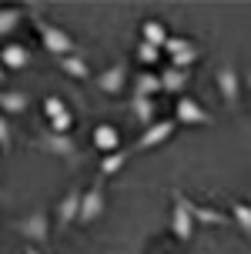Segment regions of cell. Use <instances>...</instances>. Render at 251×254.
<instances>
[{"mask_svg":"<svg viewBox=\"0 0 251 254\" xmlns=\"http://www.w3.org/2000/svg\"><path fill=\"white\" fill-rule=\"evenodd\" d=\"M20 20H24V10L20 7H0V37L13 34L20 27Z\"/></svg>","mask_w":251,"mask_h":254,"instance_id":"7402d4cb","label":"cell"},{"mask_svg":"<svg viewBox=\"0 0 251 254\" xmlns=\"http://www.w3.org/2000/svg\"><path fill=\"white\" fill-rule=\"evenodd\" d=\"M241 87H251V67L245 70V77H241Z\"/></svg>","mask_w":251,"mask_h":254,"instance_id":"4316f807","label":"cell"},{"mask_svg":"<svg viewBox=\"0 0 251 254\" xmlns=\"http://www.w3.org/2000/svg\"><path fill=\"white\" fill-rule=\"evenodd\" d=\"M174 117H164V121H154L151 127H144L141 130V137L134 140V151H148V147H161L164 140L174 134Z\"/></svg>","mask_w":251,"mask_h":254,"instance_id":"9c48e42d","label":"cell"},{"mask_svg":"<svg viewBox=\"0 0 251 254\" xmlns=\"http://www.w3.org/2000/svg\"><path fill=\"white\" fill-rule=\"evenodd\" d=\"M181 201H184V207H188V214L194 217V224H208V228H228L231 224V217L228 214H221V211H214V207H201V204H194V201H188L184 194H181Z\"/></svg>","mask_w":251,"mask_h":254,"instance_id":"4fadbf2b","label":"cell"},{"mask_svg":"<svg viewBox=\"0 0 251 254\" xmlns=\"http://www.w3.org/2000/svg\"><path fill=\"white\" fill-rule=\"evenodd\" d=\"M161 90V74H154V70H141L134 77V94L138 97H154Z\"/></svg>","mask_w":251,"mask_h":254,"instance_id":"d6986e66","label":"cell"},{"mask_svg":"<svg viewBox=\"0 0 251 254\" xmlns=\"http://www.w3.org/2000/svg\"><path fill=\"white\" fill-rule=\"evenodd\" d=\"M214 84L221 90V101H225L231 111H238L241 107V77H238V70H235L231 64H221L218 74H214Z\"/></svg>","mask_w":251,"mask_h":254,"instance_id":"5b68a950","label":"cell"},{"mask_svg":"<svg viewBox=\"0 0 251 254\" xmlns=\"http://www.w3.org/2000/svg\"><path fill=\"white\" fill-rule=\"evenodd\" d=\"M138 61H141V64H151V67H154V64L161 61V51H158V47H151V44H144V40H141V44H138Z\"/></svg>","mask_w":251,"mask_h":254,"instance_id":"d4e9b609","label":"cell"},{"mask_svg":"<svg viewBox=\"0 0 251 254\" xmlns=\"http://www.w3.org/2000/svg\"><path fill=\"white\" fill-rule=\"evenodd\" d=\"M94 87H97L100 94H107V97L124 94V87H127V64L117 61V64H111V67H104V70L94 77Z\"/></svg>","mask_w":251,"mask_h":254,"instance_id":"8992f818","label":"cell"},{"mask_svg":"<svg viewBox=\"0 0 251 254\" xmlns=\"http://www.w3.org/2000/svg\"><path fill=\"white\" fill-rule=\"evenodd\" d=\"M24 254H44V251H40V248H34V244H27V248H24Z\"/></svg>","mask_w":251,"mask_h":254,"instance_id":"83f0119b","label":"cell"},{"mask_svg":"<svg viewBox=\"0 0 251 254\" xmlns=\"http://www.w3.org/2000/svg\"><path fill=\"white\" fill-rule=\"evenodd\" d=\"M30 20H34V27H37L44 51H47L50 57H54V61H61V57H71V54H77L74 37H71V34H67L64 27L50 24L47 17H40V13H30Z\"/></svg>","mask_w":251,"mask_h":254,"instance_id":"6da1fadb","label":"cell"},{"mask_svg":"<svg viewBox=\"0 0 251 254\" xmlns=\"http://www.w3.org/2000/svg\"><path fill=\"white\" fill-rule=\"evenodd\" d=\"M44 114H47V121H57V117L71 114V107H67L61 97H44Z\"/></svg>","mask_w":251,"mask_h":254,"instance_id":"cb8c5ba5","label":"cell"},{"mask_svg":"<svg viewBox=\"0 0 251 254\" xmlns=\"http://www.w3.org/2000/svg\"><path fill=\"white\" fill-rule=\"evenodd\" d=\"M100 214H104V184L94 181V184L81 194V214H77V224H94Z\"/></svg>","mask_w":251,"mask_h":254,"instance_id":"ba28073f","label":"cell"},{"mask_svg":"<svg viewBox=\"0 0 251 254\" xmlns=\"http://www.w3.org/2000/svg\"><path fill=\"white\" fill-rule=\"evenodd\" d=\"M231 224H238L241 228V234L251 241V207H248V201H235L231 204Z\"/></svg>","mask_w":251,"mask_h":254,"instance_id":"44dd1931","label":"cell"},{"mask_svg":"<svg viewBox=\"0 0 251 254\" xmlns=\"http://www.w3.org/2000/svg\"><path fill=\"white\" fill-rule=\"evenodd\" d=\"M81 194H84V188L74 184V188L61 197V204H57V228L61 231H67L77 221V214H81Z\"/></svg>","mask_w":251,"mask_h":254,"instance_id":"8fae6325","label":"cell"},{"mask_svg":"<svg viewBox=\"0 0 251 254\" xmlns=\"http://www.w3.org/2000/svg\"><path fill=\"white\" fill-rule=\"evenodd\" d=\"M30 94L27 90H0V114H27Z\"/></svg>","mask_w":251,"mask_h":254,"instance_id":"9a60e30c","label":"cell"},{"mask_svg":"<svg viewBox=\"0 0 251 254\" xmlns=\"http://www.w3.org/2000/svg\"><path fill=\"white\" fill-rule=\"evenodd\" d=\"M90 144H94V151H100L104 157L114 151H121V130L114 124H97L90 130Z\"/></svg>","mask_w":251,"mask_h":254,"instance_id":"7c38bea8","label":"cell"},{"mask_svg":"<svg viewBox=\"0 0 251 254\" xmlns=\"http://www.w3.org/2000/svg\"><path fill=\"white\" fill-rule=\"evenodd\" d=\"M141 37H144V44H151V47H158V51H164V44H167V27L161 24V20H144L141 24Z\"/></svg>","mask_w":251,"mask_h":254,"instance_id":"ac0fdd59","label":"cell"},{"mask_svg":"<svg viewBox=\"0 0 251 254\" xmlns=\"http://www.w3.org/2000/svg\"><path fill=\"white\" fill-rule=\"evenodd\" d=\"M61 70L67 77H74V80H90V64L87 57H81V54H71V57H61Z\"/></svg>","mask_w":251,"mask_h":254,"instance_id":"e0dca14e","label":"cell"},{"mask_svg":"<svg viewBox=\"0 0 251 254\" xmlns=\"http://www.w3.org/2000/svg\"><path fill=\"white\" fill-rule=\"evenodd\" d=\"M34 144H37L40 151L54 154V157H64V161H81V151H77V144H74V137H71V134H54V130H44Z\"/></svg>","mask_w":251,"mask_h":254,"instance_id":"277c9868","label":"cell"},{"mask_svg":"<svg viewBox=\"0 0 251 254\" xmlns=\"http://www.w3.org/2000/svg\"><path fill=\"white\" fill-rule=\"evenodd\" d=\"M184 84H188V70H177V67H164L161 70V90L177 94V90H184Z\"/></svg>","mask_w":251,"mask_h":254,"instance_id":"ffe728a7","label":"cell"},{"mask_svg":"<svg viewBox=\"0 0 251 254\" xmlns=\"http://www.w3.org/2000/svg\"><path fill=\"white\" fill-rule=\"evenodd\" d=\"M171 234L181 244L194 241V217L188 214V207L181 201V190H171Z\"/></svg>","mask_w":251,"mask_h":254,"instance_id":"3957f363","label":"cell"},{"mask_svg":"<svg viewBox=\"0 0 251 254\" xmlns=\"http://www.w3.org/2000/svg\"><path fill=\"white\" fill-rule=\"evenodd\" d=\"M131 111H134V117H138L141 127H151L154 121H158V104H154V97H131Z\"/></svg>","mask_w":251,"mask_h":254,"instance_id":"2e32d148","label":"cell"},{"mask_svg":"<svg viewBox=\"0 0 251 254\" xmlns=\"http://www.w3.org/2000/svg\"><path fill=\"white\" fill-rule=\"evenodd\" d=\"M248 207H251V197H248Z\"/></svg>","mask_w":251,"mask_h":254,"instance_id":"f546056e","label":"cell"},{"mask_svg":"<svg viewBox=\"0 0 251 254\" xmlns=\"http://www.w3.org/2000/svg\"><path fill=\"white\" fill-rule=\"evenodd\" d=\"M211 121L214 117L194 97H177L174 101V124H211Z\"/></svg>","mask_w":251,"mask_h":254,"instance_id":"30bf717a","label":"cell"},{"mask_svg":"<svg viewBox=\"0 0 251 254\" xmlns=\"http://www.w3.org/2000/svg\"><path fill=\"white\" fill-rule=\"evenodd\" d=\"M164 54L171 57V64H174L177 70H188L191 64L201 57L198 44H194V40H188V37H167V44H164Z\"/></svg>","mask_w":251,"mask_h":254,"instance_id":"52a82bcc","label":"cell"},{"mask_svg":"<svg viewBox=\"0 0 251 254\" xmlns=\"http://www.w3.org/2000/svg\"><path fill=\"white\" fill-rule=\"evenodd\" d=\"M0 64H3V70H24L27 64H30V51H27L24 44H3Z\"/></svg>","mask_w":251,"mask_h":254,"instance_id":"5bb4252c","label":"cell"},{"mask_svg":"<svg viewBox=\"0 0 251 254\" xmlns=\"http://www.w3.org/2000/svg\"><path fill=\"white\" fill-rule=\"evenodd\" d=\"M127 157H131V151H114V154H107L104 161H100V178H111V174H117L121 167L127 164Z\"/></svg>","mask_w":251,"mask_h":254,"instance_id":"603a6c76","label":"cell"},{"mask_svg":"<svg viewBox=\"0 0 251 254\" xmlns=\"http://www.w3.org/2000/svg\"><path fill=\"white\" fill-rule=\"evenodd\" d=\"M10 144H13V130L7 124V117L0 114V151H10Z\"/></svg>","mask_w":251,"mask_h":254,"instance_id":"484cf974","label":"cell"},{"mask_svg":"<svg viewBox=\"0 0 251 254\" xmlns=\"http://www.w3.org/2000/svg\"><path fill=\"white\" fill-rule=\"evenodd\" d=\"M13 231H17L24 241H30V244H47V238H50V217H47V211L37 207V211H30V214L17 217V221H13Z\"/></svg>","mask_w":251,"mask_h":254,"instance_id":"7a4b0ae2","label":"cell"},{"mask_svg":"<svg viewBox=\"0 0 251 254\" xmlns=\"http://www.w3.org/2000/svg\"><path fill=\"white\" fill-rule=\"evenodd\" d=\"M3 80H7V70H3V64H0V84H3Z\"/></svg>","mask_w":251,"mask_h":254,"instance_id":"f1b7e54d","label":"cell"}]
</instances>
